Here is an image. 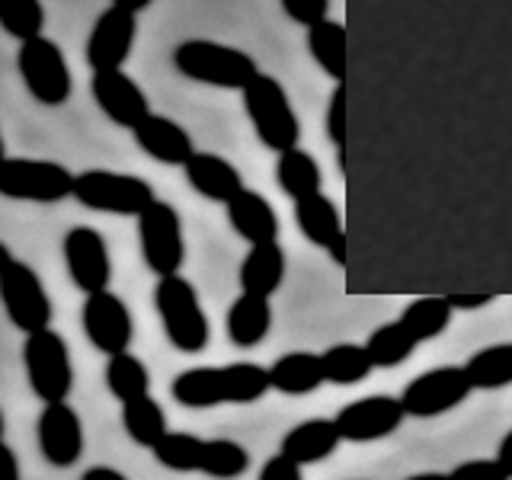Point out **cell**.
<instances>
[{
    "label": "cell",
    "instance_id": "obj_1",
    "mask_svg": "<svg viewBox=\"0 0 512 480\" xmlns=\"http://www.w3.org/2000/svg\"><path fill=\"white\" fill-rule=\"evenodd\" d=\"M266 391H272L269 368L256 362L186 368L170 384L173 400L189 410H205L221 404H256V400L266 397Z\"/></svg>",
    "mask_w": 512,
    "mask_h": 480
},
{
    "label": "cell",
    "instance_id": "obj_2",
    "mask_svg": "<svg viewBox=\"0 0 512 480\" xmlns=\"http://www.w3.org/2000/svg\"><path fill=\"white\" fill-rule=\"evenodd\" d=\"M173 68L186 80L196 84L221 87V90H244L260 74L256 61L234 45H221L212 39H186L173 48Z\"/></svg>",
    "mask_w": 512,
    "mask_h": 480
},
{
    "label": "cell",
    "instance_id": "obj_3",
    "mask_svg": "<svg viewBox=\"0 0 512 480\" xmlns=\"http://www.w3.org/2000/svg\"><path fill=\"white\" fill-rule=\"evenodd\" d=\"M154 308L160 324H164L167 340L173 343V349L180 352H202L212 340V327H208V314L199 301L196 285L189 279H183L180 272L176 276H164L157 279L154 288Z\"/></svg>",
    "mask_w": 512,
    "mask_h": 480
},
{
    "label": "cell",
    "instance_id": "obj_4",
    "mask_svg": "<svg viewBox=\"0 0 512 480\" xmlns=\"http://www.w3.org/2000/svg\"><path fill=\"white\" fill-rule=\"evenodd\" d=\"M244 93V109L253 122V132L269 151H292L298 148L301 122L292 109L285 87L272 74H256L250 84L240 90Z\"/></svg>",
    "mask_w": 512,
    "mask_h": 480
},
{
    "label": "cell",
    "instance_id": "obj_5",
    "mask_svg": "<svg viewBox=\"0 0 512 480\" xmlns=\"http://www.w3.org/2000/svg\"><path fill=\"white\" fill-rule=\"evenodd\" d=\"M0 295H4V311L16 330L29 336L52 327V298H48L39 272L16 260L10 247H0Z\"/></svg>",
    "mask_w": 512,
    "mask_h": 480
},
{
    "label": "cell",
    "instance_id": "obj_6",
    "mask_svg": "<svg viewBox=\"0 0 512 480\" xmlns=\"http://www.w3.org/2000/svg\"><path fill=\"white\" fill-rule=\"evenodd\" d=\"M23 365H26L29 388L42 404L68 400L74 388V365H71V349L61 333H55L52 327L29 333L23 343Z\"/></svg>",
    "mask_w": 512,
    "mask_h": 480
},
{
    "label": "cell",
    "instance_id": "obj_7",
    "mask_svg": "<svg viewBox=\"0 0 512 480\" xmlns=\"http://www.w3.org/2000/svg\"><path fill=\"white\" fill-rule=\"evenodd\" d=\"M74 199L90 212L106 215H141L157 202L154 186L135 173L116 170H84L74 180Z\"/></svg>",
    "mask_w": 512,
    "mask_h": 480
},
{
    "label": "cell",
    "instance_id": "obj_8",
    "mask_svg": "<svg viewBox=\"0 0 512 480\" xmlns=\"http://www.w3.org/2000/svg\"><path fill=\"white\" fill-rule=\"evenodd\" d=\"M77 176L58 164V160H36V157H4L0 160V192L7 199L55 205L74 196Z\"/></svg>",
    "mask_w": 512,
    "mask_h": 480
},
{
    "label": "cell",
    "instance_id": "obj_9",
    "mask_svg": "<svg viewBox=\"0 0 512 480\" xmlns=\"http://www.w3.org/2000/svg\"><path fill=\"white\" fill-rule=\"evenodd\" d=\"M16 68H20L23 84L36 103L55 109L71 100V90H74L71 68H68V61H64L58 42H52L48 36L26 39L20 45V52H16Z\"/></svg>",
    "mask_w": 512,
    "mask_h": 480
},
{
    "label": "cell",
    "instance_id": "obj_10",
    "mask_svg": "<svg viewBox=\"0 0 512 480\" xmlns=\"http://www.w3.org/2000/svg\"><path fill=\"white\" fill-rule=\"evenodd\" d=\"M138 240L141 256L157 279L176 276L186 260V240H183V221L180 212L170 202H154L138 215Z\"/></svg>",
    "mask_w": 512,
    "mask_h": 480
},
{
    "label": "cell",
    "instance_id": "obj_11",
    "mask_svg": "<svg viewBox=\"0 0 512 480\" xmlns=\"http://www.w3.org/2000/svg\"><path fill=\"white\" fill-rule=\"evenodd\" d=\"M474 384L468 378V368L464 365H439L429 368V372L416 375L400 400H404L407 416H416V420H432V416H442L448 410L461 407L464 400L471 397Z\"/></svg>",
    "mask_w": 512,
    "mask_h": 480
},
{
    "label": "cell",
    "instance_id": "obj_12",
    "mask_svg": "<svg viewBox=\"0 0 512 480\" xmlns=\"http://www.w3.org/2000/svg\"><path fill=\"white\" fill-rule=\"evenodd\" d=\"M80 324H84V333L93 343V349H100L103 356H119V352H128V346H132L135 336L132 311L109 288L87 295L84 311H80Z\"/></svg>",
    "mask_w": 512,
    "mask_h": 480
},
{
    "label": "cell",
    "instance_id": "obj_13",
    "mask_svg": "<svg viewBox=\"0 0 512 480\" xmlns=\"http://www.w3.org/2000/svg\"><path fill=\"white\" fill-rule=\"evenodd\" d=\"M404 400L391 394H368L346 404L340 413L333 416L336 429H340L343 442H375L391 436L404 423Z\"/></svg>",
    "mask_w": 512,
    "mask_h": 480
},
{
    "label": "cell",
    "instance_id": "obj_14",
    "mask_svg": "<svg viewBox=\"0 0 512 480\" xmlns=\"http://www.w3.org/2000/svg\"><path fill=\"white\" fill-rule=\"evenodd\" d=\"M64 263H68V276L84 295L103 292L109 288L112 279V260H109V247L106 237L87 228V224H77L68 234H64Z\"/></svg>",
    "mask_w": 512,
    "mask_h": 480
},
{
    "label": "cell",
    "instance_id": "obj_15",
    "mask_svg": "<svg viewBox=\"0 0 512 480\" xmlns=\"http://www.w3.org/2000/svg\"><path fill=\"white\" fill-rule=\"evenodd\" d=\"M138 36V13L116 7L96 16L87 39V64L93 71H116L132 55V45Z\"/></svg>",
    "mask_w": 512,
    "mask_h": 480
},
{
    "label": "cell",
    "instance_id": "obj_16",
    "mask_svg": "<svg viewBox=\"0 0 512 480\" xmlns=\"http://www.w3.org/2000/svg\"><path fill=\"white\" fill-rule=\"evenodd\" d=\"M39 452L52 468H71L84 455V423L68 400L45 404L36 423Z\"/></svg>",
    "mask_w": 512,
    "mask_h": 480
},
{
    "label": "cell",
    "instance_id": "obj_17",
    "mask_svg": "<svg viewBox=\"0 0 512 480\" xmlns=\"http://www.w3.org/2000/svg\"><path fill=\"white\" fill-rule=\"evenodd\" d=\"M90 93H93L96 106L103 109V116L119 128H132L135 132V128L151 116L148 96H144V90L122 68L93 71Z\"/></svg>",
    "mask_w": 512,
    "mask_h": 480
},
{
    "label": "cell",
    "instance_id": "obj_18",
    "mask_svg": "<svg viewBox=\"0 0 512 480\" xmlns=\"http://www.w3.org/2000/svg\"><path fill=\"white\" fill-rule=\"evenodd\" d=\"M186 180L189 186L205 196L208 202H221L228 205L240 189H244V176L240 170L231 164V160H224L221 154H208V151H196L186 164Z\"/></svg>",
    "mask_w": 512,
    "mask_h": 480
},
{
    "label": "cell",
    "instance_id": "obj_19",
    "mask_svg": "<svg viewBox=\"0 0 512 480\" xmlns=\"http://www.w3.org/2000/svg\"><path fill=\"white\" fill-rule=\"evenodd\" d=\"M132 135L138 141V148L151 160H157V164H180L183 167L186 160L196 154V148H192V135L186 128L167 116H157V112H151Z\"/></svg>",
    "mask_w": 512,
    "mask_h": 480
},
{
    "label": "cell",
    "instance_id": "obj_20",
    "mask_svg": "<svg viewBox=\"0 0 512 480\" xmlns=\"http://www.w3.org/2000/svg\"><path fill=\"white\" fill-rule=\"evenodd\" d=\"M224 208H228L231 228L244 237L250 247L279 240V215H276V208L269 205V199L260 196V192L244 186Z\"/></svg>",
    "mask_w": 512,
    "mask_h": 480
},
{
    "label": "cell",
    "instance_id": "obj_21",
    "mask_svg": "<svg viewBox=\"0 0 512 480\" xmlns=\"http://www.w3.org/2000/svg\"><path fill=\"white\" fill-rule=\"evenodd\" d=\"M343 436L336 429V420H327V416H311V420H301L298 426H292L282 436L279 452L288 455L292 461L304 464H317L330 458L336 448H340Z\"/></svg>",
    "mask_w": 512,
    "mask_h": 480
},
{
    "label": "cell",
    "instance_id": "obj_22",
    "mask_svg": "<svg viewBox=\"0 0 512 480\" xmlns=\"http://www.w3.org/2000/svg\"><path fill=\"white\" fill-rule=\"evenodd\" d=\"M269 378H272V391L288 394V397H304L314 394L320 384H327L324 372V356L320 352H285L276 362L269 365Z\"/></svg>",
    "mask_w": 512,
    "mask_h": 480
},
{
    "label": "cell",
    "instance_id": "obj_23",
    "mask_svg": "<svg viewBox=\"0 0 512 480\" xmlns=\"http://www.w3.org/2000/svg\"><path fill=\"white\" fill-rule=\"evenodd\" d=\"M224 330H228V340L240 349L260 346L272 330L269 298L240 292V298H234V304L228 308V317H224Z\"/></svg>",
    "mask_w": 512,
    "mask_h": 480
},
{
    "label": "cell",
    "instance_id": "obj_24",
    "mask_svg": "<svg viewBox=\"0 0 512 480\" xmlns=\"http://www.w3.org/2000/svg\"><path fill=\"white\" fill-rule=\"evenodd\" d=\"M285 282V250L279 240L272 244H253L240 263V288L250 295L272 298Z\"/></svg>",
    "mask_w": 512,
    "mask_h": 480
},
{
    "label": "cell",
    "instance_id": "obj_25",
    "mask_svg": "<svg viewBox=\"0 0 512 480\" xmlns=\"http://www.w3.org/2000/svg\"><path fill=\"white\" fill-rule=\"evenodd\" d=\"M295 221H298V231L311 240L314 247H330L336 237L343 234V218H340V208L330 196L324 192H314V196H304L295 202Z\"/></svg>",
    "mask_w": 512,
    "mask_h": 480
},
{
    "label": "cell",
    "instance_id": "obj_26",
    "mask_svg": "<svg viewBox=\"0 0 512 480\" xmlns=\"http://www.w3.org/2000/svg\"><path fill=\"white\" fill-rule=\"evenodd\" d=\"M308 52L336 84H346V26L336 20H320L308 26Z\"/></svg>",
    "mask_w": 512,
    "mask_h": 480
},
{
    "label": "cell",
    "instance_id": "obj_27",
    "mask_svg": "<svg viewBox=\"0 0 512 480\" xmlns=\"http://www.w3.org/2000/svg\"><path fill=\"white\" fill-rule=\"evenodd\" d=\"M122 426L128 432V439H132L135 445H141V448H154L170 432L167 429V413L151 394L135 397V400H128V404H122Z\"/></svg>",
    "mask_w": 512,
    "mask_h": 480
},
{
    "label": "cell",
    "instance_id": "obj_28",
    "mask_svg": "<svg viewBox=\"0 0 512 480\" xmlns=\"http://www.w3.org/2000/svg\"><path fill=\"white\" fill-rule=\"evenodd\" d=\"M365 346H368V356H372L375 368H397L413 356L420 340H416L404 320L397 317L391 324H381L378 330H372Z\"/></svg>",
    "mask_w": 512,
    "mask_h": 480
},
{
    "label": "cell",
    "instance_id": "obj_29",
    "mask_svg": "<svg viewBox=\"0 0 512 480\" xmlns=\"http://www.w3.org/2000/svg\"><path fill=\"white\" fill-rule=\"evenodd\" d=\"M474 391H500L512 384V343H493L464 362Z\"/></svg>",
    "mask_w": 512,
    "mask_h": 480
},
{
    "label": "cell",
    "instance_id": "obj_30",
    "mask_svg": "<svg viewBox=\"0 0 512 480\" xmlns=\"http://www.w3.org/2000/svg\"><path fill=\"white\" fill-rule=\"evenodd\" d=\"M276 180H279L285 196L292 202H298L304 196H314V192H320V167H317V160L308 151L292 148V151L279 154Z\"/></svg>",
    "mask_w": 512,
    "mask_h": 480
},
{
    "label": "cell",
    "instance_id": "obj_31",
    "mask_svg": "<svg viewBox=\"0 0 512 480\" xmlns=\"http://www.w3.org/2000/svg\"><path fill=\"white\" fill-rule=\"evenodd\" d=\"M324 356V372H327V381L330 384H362L368 375L375 372V362L368 356V346H359V343H336L330 349L320 352Z\"/></svg>",
    "mask_w": 512,
    "mask_h": 480
},
{
    "label": "cell",
    "instance_id": "obj_32",
    "mask_svg": "<svg viewBox=\"0 0 512 480\" xmlns=\"http://www.w3.org/2000/svg\"><path fill=\"white\" fill-rule=\"evenodd\" d=\"M106 388L112 397L128 404V400L151 394V372L138 356L132 352H119V356H109L106 362Z\"/></svg>",
    "mask_w": 512,
    "mask_h": 480
},
{
    "label": "cell",
    "instance_id": "obj_33",
    "mask_svg": "<svg viewBox=\"0 0 512 480\" xmlns=\"http://www.w3.org/2000/svg\"><path fill=\"white\" fill-rule=\"evenodd\" d=\"M452 314H455V308L448 298H416L407 304L404 311H400V320H404L407 330L416 336V340L426 343V340H436V336H442L448 330Z\"/></svg>",
    "mask_w": 512,
    "mask_h": 480
},
{
    "label": "cell",
    "instance_id": "obj_34",
    "mask_svg": "<svg viewBox=\"0 0 512 480\" xmlns=\"http://www.w3.org/2000/svg\"><path fill=\"white\" fill-rule=\"evenodd\" d=\"M202 448H205V439L192 436V432H167V436L151 448V455L160 468H167V471L199 474Z\"/></svg>",
    "mask_w": 512,
    "mask_h": 480
},
{
    "label": "cell",
    "instance_id": "obj_35",
    "mask_svg": "<svg viewBox=\"0 0 512 480\" xmlns=\"http://www.w3.org/2000/svg\"><path fill=\"white\" fill-rule=\"evenodd\" d=\"M250 455L247 448L234 439H205L202 448V468L199 474L215 477V480H234L240 474H247Z\"/></svg>",
    "mask_w": 512,
    "mask_h": 480
},
{
    "label": "cell",
    "instance_id": "obj_36",
    "mask_svg": "<svg viewBox=\"0 0 512 480\" xmlns=\"http://www.w3.org/2000/svg\"><path fill=\"white\" fill-rule=\"evenodd\" d=\"M0 26L13 39H36L45 29L42 0H0Z\"/></svg>",
    "mask_w": 512,
    "mask_h": 480
},
{
    "label": "cell",
    "instance_id": "obj_37",
    "mask_svg": "<svg viewBox=\"0 0 512 480\" xmlns=\"http://www.w3.org/2000/svg\"><path fill=\"white\" fill-rule=\"evenodd\" d=\"M452 480H512L506 474V468L496 458H471V461H461L448 471Z\"/></svg>",
    "mask_w": 512,
    "mask_h": 480
},
{
    "label": "cell",
    "instance_id": "obj_38",
    "mask_svg": "<svg viewBox=\"0 0 512 480\" xmlns=\"http://www.w3.org/2000/svg\"><path fill=\"white\" fill-rule=\"evenodd\" d=\"M327 138L333 141V148L346 144V84H336L327 103Z\"/></svg>",
    "mask_w": 512,
    "mask_h": 480
},
{
    "label": "cell",
    "instance_id": "obj_39",
    "mask_svg": "<svg viewBox=\"0 0 512 480\" xmlns=\"http://www.w3.org/2000/svg\"><path fill=\"white\" fill-rule=\"evenodd\" d=\"M279 4H282L288 20L304 26V29L320 23V20H327V13H330V0H279Z\"/></svg>",
    "mask_w": 512,
    "mask_h": 480
},
{
    "label": "cell",
    "instance_id": "obj_40",
    "mask_svg": "<svg viewBox=\"0 0 512 480\" xmlns=\"http://www.w3.org/2000/svg\"><path fill=\"white\" fill-rule=\"evenodd\" d=\"M260 480H304V477H301V464L279 452L260 468Z\"/></svg>",
    "mask_w": 512,
    "mask_h": 480
},
{
    "label": "cell",
    "instance_id": "obj_41",
    "mask_svg": "<svg viewBox=\"0 0 512 480\" xmlns=\"http://www.w3.org/2000/svg\"><path fill=\"white\" fill-rule=\"evenodd\" d=\"M448 301H452L455 311H480L487 308V304H493V295H445Z\"/></svg>",
    "mask_w": 512,
    "mask_h": 480
},
{
    "label": "cell",
    "instance_id": "obj_42",
    "mask_svg": "<svg viewBox=\"0 0 512 480\" xmlns=\"http://www.w3.org/2000/svg\"><path fill=\"white\" fill-rule=\"evenodd\" d=\"M0 468H4V480H20V461H16V452L4 439H0Z\"/></svg>",
    "mask_w": 512,
    "mask_h": 480
},
{
    "label": "cell",
    "instance_id": "obj_43",
    "mask_svg": "<svg viewBox=\"0 0 512 480\" xmlns=\"http://www.w3.org/2000/svg\"><path fill=\"white\" fill-rule=\"evenodd\" d=\"M80 480H128L122 471H116V468H106V464H96V468H87L84 471V477Z\"/></svg>",
    "mask_w": 512,
    "mask_h": 480
},
{
    "label": "cell",
    "instance_id": "obj_44",
    "mask_svg": "<svg viewBox=\"0 0 512 480\" xmlns=\"http://www.w3.org/2000/svg\"><path fill=\"white\" fill-rule=\"evenodd\" d=\"M496 461L503 464L506 468V474L512 477V429L503 436V442H500V448H496Z\"/></svg>",
    "mask_w": 512,
    "mask_h": 480
},
{
    "label": "cell",
    "instance_id": "obj_45",
    "mask_svg": "<svg viewBox=\"0 0 512 480\" xmlns=\"http://www.w3.org/2000/svg\"><path fill=\"white\" fill-rule=\"evenodd\" d=\"M327 253H330V260H333L336 266H346V231L333 240V244L327 247Z\"/></svg>",
    "mask_w": 512,
    "mask_h": 480
},
{
    "label": "cell",
    "instance_id": "obj_46",
    "mask_svg": "<svg viewBox=\"0 0 512 480\" xmlns=\"http://www.w3.org/2000/svg\"><path fill=\"white\" fill-rule=\"evenodd\" d=\"M116 7H125V10H132V13H141V10H148L154 0H112Z\"/></svg>",
    "mask_w": 512,
    "mask_h": 480
},
{
    "label": "cell",
    "instance_id": "obj_47",
    "mask_svg": "<svg viewBox=\"0 0 512 480\" xmlns=\"http://www.w3.org/2000/svg\"><path fill=\"white\" fill-rule=\"evenodd\" d=\"M404 480H452V477L439 474V471H423V474H413V477H404Z\"/></svg>",
    "mask_w": 512,
    "mask_h": 480
},
{
    "label": "cell",
    "instance_id": "obj_48",
    "mask_svg": "<svg viewBox=\"0 0 512 480\" xmlns=\"http://www.w3.org/2000/svg\"><path fill=\"white\" fill-rule=\"evenodd\" d=\"M336 167H340V173H346V144L336 148Z\"/></svg>",
    "mask_w": 512,
    "mask_h": 480
}]
</instances>
